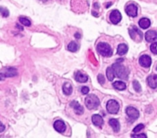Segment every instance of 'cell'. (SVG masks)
Listing matches in <instances>:
<instances>
[{"instance_id":"cell-1","label":"cell","mask_w":157,"mask_h":138,"mask_svg":"<svg viewBox=\"0 0 157 138\" xmlns=\"http://www.w3.org/2000/svg\"><path fill=\"white\" fill-rule=\"evenodd\" d=\"M112 68H113V71H114V75L117 77H119V78L123 80L128 79L129 71H128V69L127 68L125 67L124 65L119 63H115L112 66Z\"/></svg>"},{"instance_id":"cell-2","label":"cell","mask_w":157,"mask_h":138,"mask_svg":"<svg viewBox=\"0 0 157 138\" xmlns=\"http://www.w3.org/2000/svg\"><path fill=\"white\" fill-rule=\"evenodd\" d=\"M97 50L99 54L103 57H111L113 54L111 47L106 42L99 43L97 46Z\"/></svg>"},{"instance_id":"cell-3","label":"cell","mask_w":157,"mask_h":138,"mask_svg":"<svg viewBox=\"0 0 157 138\" xmlns=\"http://www.w3.org/2000/svg\"><path fill=\"white\" fill-rule=\"evenodd\" d=\"M85 105L88 109H97L100 105V100L94 94H90L85 98Z\"/></svg>"},{"instance_id":"cell-4","label":"cell","mask_w":157,"mask_h":138,"mask_svg":"<svg viewBox=\"0 0 157 138\" xmlns=\"http://www.w3.org/2000/svg\"><path fill=\"white\" fill-rule=\"evenodd\" d=\"M107 110L108 113L111 114H117L120 110L119 104L114 100H111L107 104Z\"/></svg>"},{"instance_id":"cell-5","label":"cell","mask_w":157,"mask_h":138,"mask_svg":"<svg viewBox=\"0 0 157 138\" xmlns=\"http://www.w3.org/2000/svg\"><path fill=\"white\" fill-rule=\"evenodd\" d=\"M122 19V15L118 10H113L110 14V20L113 24L117 25L120 23Z\"/></svg>"},{"instance_id":"cell-6","label":"cell","mask_w":157,"mask_h":138,"mask_svg":"<svg viewBox=\"0 0 157 138\" xmlns=\"http://www.w3.org/2000/svg\"><path fill=\"white\" fill-rule=\"evenodd\" d=\"M126 113H127V116L132 120H137L139 116V111L133 107H128L126 109Z\"/></svg>"},{"instance_id":"cell-7","label":"cell","mask_w":157,"mask_h":138,"mask_svg":"<svg viewBox=\"0 0 157 138\" xmlns=\"http://www.w3.org/2000/svg\"><path fill=\"white\" fill-rule=\"evenodd\" d=\"M139 65H140L142 67L149 68L152 64L151 58L149 57V55H142V56L139 58Z\"/></svg>"},{"instance_id":"cell-8","label":"cell","mask_w":157,"mask_h":138,"mask_svg":"<svg viewBox=\"0 0 157 138\" xmlns=\"http://www.w3.org/2000/svg\"><path fill=\"white\" fill-rule=\"evenodd\" d=\"M138 12V8L134 4H130L126 8V13L130 17H136Z\"/></svg>"},{"instance_id":"cell-9","label":"cell","mask_w":157,"mask_h":138,"mask_svg":"<svg viewBox=\"0 0 157 138\" xmlns=\"http://www.w3.org/2000/svg\"><path fill=\"white\" fill-rule=\"evenodd\" d=\"M54 128L58 132L63 133L66 130V125L62 120H58L54 123Z\"/></svg>"},{"instance_id":"cell-10","label":"cell","mask_w":157,"mask_h":138,"mask_svg":"<svg viewBox=\"0 0 157 138\" xmlns=\"http://www.w3.org/2000/svg\"><path fill=\"white\" fill-rule=\"evenodd\" d=\"M70 107H72L74 108V111L77 114H82L84 113V108H82V106L80 104L76 101H73L70 104Z\"/></svg>"},{"instance_id":"cell-11","label":"cell","mask_w":157,"mask_h":138,"mask_svg":"<svg viewBox=\"0 0 157 138\" xmlns=\"http://www.w3.org/2000/svg\"><path fill=\"white\" fill-rule=\"evenodd\" d=\"M145 39L148 42H152L156 40L157 39V33L156 31H148L145 34Z\"/></svg>"},{"instance_id":"cell-12","label":"cell","mask_w":157,"mask_h":138,"mask_svg":"<svg viewBox=\"0 0 157 138\" xmlns=\"http://www.w3.org/2000/svg\"><path fill=\"white\" fill-rule=\"evenodd\" d=\"M130 34L131 39H134L136 40L137 39V37H140L141 39L143 38V34L141 32L139 29H137L136 26H133V29H130Z\"/></svg>"},{"instance_id":"cell-13","label":"cell","mask_w":157,"mask_h":138,"mask_svg":"<svg viewBox=\"0 0 157 138\" xmlns=\"http://www.w3.org/2000/svg\"><path fill=\"white\" fill-rule=\"evenodd\" d=\"M147 82H148V84L151 88L153 89H156L157 86V75H150L147 78Z\"/></svg>"},{"instance_id":"cell-14","label":"cell","mask_w":157,"mask_h":138,"mask_svg":"<svg viewBox=\"0 0 157 138\" xmlns=\"http://www.w3.org/2000/svg\"><path fill=\"white\" fill-rule=\"evenodd\" d=\"M92 122L95 126L97 127H101L103 124V118L99 114H94L92 116Z\"/></svg>"},{"instance_id":"cell-15","label":"cell","mask_w":157,"mask_h":138,"mask_svg":"<svg viewBox=\"0 0 157 138\" xmlns=\"http://www.w3.org/2000/svg\"><path fill=\"white\" fill-rule=\"evenodd\" d=\"M150 24H151V22L147 18H142L139 21V26L143 29H148L150 26Z\"/></svg>"},{"instance_id":"cell-16","label":"cell","mask_w":157,"mask_h":138,"mask_svg":"<svg viewBox=\"0 0 157 138\" xmlns=\"http://www.w3.org/2000/svg\"><path fill=\"white\" fill-rule=\"evenodd\" d=\"M5 77H14L15 75H17V70L16 69L13 68H9L5 70V72L2 73Z\"/></svg>"},{"instance_id":"cell-17","label":"cell","mask_w":157,"mask_h":138,"mask_svg":"<svg viewBox=\"0 0 157 138\" xmlns=\"http://www.w3.org/2000/svg\"><path fill=\"white\" fill-rule=\"evenodd\" d=\"M75 80L77 81H78L80 83H84L88 80V77L87 75H84L81 72V71H77L75 75Z\"/></svg>"},{"instance_id":"cell-18","label":"cell","mask_w":157,"mask_h":138,"mask_svg":"<svg viewBox=\"0 0 157 138\" xmlns=\"http://www.w3.org/2000/svg\"><path fill=\"white\" fill-rule=\"evenodd\" d=\"M109 124L111 126V127L113 128V130H114V132H118L120 129V124L119 121L117 119H111L109 121Z\"/></svg>"},{"instance_id":"cell-19","label":"cell","mask_w":157,"mask_h":138,"mask_svg":"<svg viewBox=\"0 0 157 138\" xmlns=\"http://www.w3.org/2000/svg\"><path fill=\"white\" fill-rule=\"evenodd\" d=\"M128 51V46L126 44H120L117 47V54L119 55H123Z\"/></svg>"},{"instance_id":"cell-20","label":"cell","mask_w":157,"mask_h":138,"mask_svg":"<svg viewBox=\"0 0 157 138\" xmlns=\"http://www.w3.org/2000/svg\"><path fill=\"white\" fill-rule=\"evenodd\" d=\"M113 86L115 89L119 90V91H123L127 88V85L123 81H116L113 84Z\"/></svg>"},{"instance_id":"cell-21","label":"cell","mask_w":157,"mask_h":138,"mask_svg":"<svg viewBox=\"0 0 157 138\" xmlns=\"http://www.w3.org/2000/svg\"><path fill=\"white\" fill-rule=\"evenodd\" d=\"M63 92L65 95H70L72 93V86L70 83H65L63 85Z\"/></svg>"},{"instance_id":"cell-22","label":"cell","mask_w":157,"mask_h":138,"mask_svg":"<svg viewBox=\"0 0 157 138\" xmlns=\"http://www.w3.org/2000/svg\"><path fill=\"white\" fill-rule=\"evenodd\" d=\"M107 79L109 81H113L115 77V75H114V71H113V68L112 67H109L107 68Z\"/></svg>"},{"instance_id":"cell-23","label":"cell","mask_w":157,"mask_h":138,"mask_svg":"<svg viewBox=\"0 0 157 138\" xmlns=\"http://www.w3.org/2000/svg\"><path fill=\"white\" fill-rule=\"evenodd\" d=\"M78 45L75 42H71L69 43L68 46V51H71V52H75V51H77V49H78Z\"/></svg>"},{"instance_id":"cell-24","label":"cell","mask_w":157,"mask_h":138,"mask_svg":"<svg viewBox=\"0 0 157 138\" xmlns=\"http://www.w3.org/2000/svg\"><path fill=\"white\" fill-rule=\"evenodd\" d=\"M19 22H20L22 25H25V26H30L31 25L30 20L28 19L27 18H25V17H20V18H19Z\"/></svg>"},{"instance_id":"cell-25","label":"cell","mask_w":157,"mask_h":138,"mask_svg":"<svg viewBox=\"0 0 157 138\" xmlns=\"http://www.w3.org/2000/svg\"><path fill=\"white\" fill-rule=\"evenodd\" d=\"M0 13L2 14L3 17H8L9 15V12L6 8L4 7H0Z\"/></svg>"},{"instance_id":"cell-26","label":"cell","mask_w":157,"mask_h":138,"mask_svg":"<svg viewBox=\"0 0 157 138\" xmlns=\"http://www.w3.org/2000/svg\"><path fill=\"white\" fill-rule=\"evenodd\" d=\"M133 88L135 89V91L137 92H141V85L139 84V83L137 81H134L133 82Z\"/></svg>"},{"instance_id":"cell-27","label":"cell","mask_w":157,"mask_h":138,"mask_svg":"<svg viewBox=\"0 0 157 138\" xmlns=\"http://www.w3.org/2000/svg\"><path fill=\"white\" fill-rule=\"evenodd\" d=\"M144 128V125H143V124H138L137 126L135 127V128L133 129V133H138L139 132L140 130H142Z\"/></svg>"},{"instance_id":"cell-28","label":"cell","mask_w":157,"mask_h":138,"mask_svg":"<svg viewBox=\"0 0 157 138\" xmlns=\"http://www.w3.org/2000/svg\"><path fill=\"white\" fill-rule=\"evenodd\" d=\"M156 47H157V43L154 42L150 46V49H151V51L154 54V55H156L157 54V50H156Z\"/></svg>"},{"instance_id":"cell-29","label":"cell","mask_w":157,"mask_h":138,"mask_svg":"<svg viewBox=\"0 0 157 138\" xmlns=\"http://www.w3.org/2000/svg\"><path fill=\"white\" fill-rule=\"evenodd\" d=\"M97 80H98V82L101 84H103L105 82V78L103 76V75H99L98 77H97Z\"/></svg>"},{"instance_id":"cell-30","label":"cell","mask_w":157,"mask_h":138,"mask_svg":"<svg viewBox=\"0 0 157 138\" xmlns=\"http://www.w3.org/2000/svg\"><path fill=\"white\" fill-rule=\"evenodd\" d=\"M89 91H90V89H89L88 87H81V93L83 94H87L89 93Z\"/></svg>"},{"instance_id":"cell-31","label":"cell","mask_w":157,"mask_h":138,"mask_svg":"<svg viewBox=\"0 0 157 138\" xmlns=\"http://www.w3.org/2000/svg\"><path fill=\"white\" fill-rule=\"evenodd\" d=\"M132 137H147V136L146 134H132L131 135Z\"/></svg>"},{"instance_id":"cell-32","label":"cell","mask_w":157,"mask_h":138,"mask_svg":"<svg viewBox=\"0 0 157 138\" xmlns=\"http://www.w3.org/2000/svg\"><path fill=\"white\" fill-rule=\"evenodd\" d=\"M5 130V126L2 124V123L0 121V133L3 132Z\"/></svg>"},{"instance_id":"cell-33","label":"cell","mask_w":157,"mask_h":138,"mask_svg":"<svg viewBox=\"0 0 157 138\" xmlns=\"http://www.w3.org/2000/svg\"><path fill=\"white\" fill-rule=\"evenodd\" d=\"M75 36L76 39H80V38H81V34H79V33H75Z\"/></svg>"},{"instance_id":"cell-34","label":"cell","mask_w":157,"mask_h":138,"mask_svg":"<svg viewBox=\"0 0 157 138\" xmlns=\"http://www.w3.org/2000/svg\"><path fill=\"white\" fill-rule=\"evenodd\" d=\"M5 79V77L3 76V75H2V73H0V81H2V80Z\"/></svg>"},{"instance_id":"cell-35","label":"cell","mask_w":157,"mask_h":138,"mask_svg":"<svg viewBox=\"0 0 157 138\" xmlns=\"http://www.w3.org/2000/svg\"><path fill=\"white\" fill-rule=\"evenodd\" d=\"M92 14L94 15V16H98V15H97V13H95V12H92Z\"/></svg>"}]
</instances>
